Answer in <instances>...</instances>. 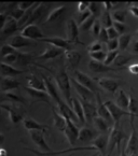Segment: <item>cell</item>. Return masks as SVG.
<instances>
[{
  "mask_svg": "<svg viewBox=\"0 0 138 156\" xmlns=\"http://www.w3.org/2000/svg\"><path fill=\"white\" fill-rule=\"evenodd\" d=\"M29 136H30V138H31L32 142L39 147L41 152L34 151V150L30 149V147H25V150L32 152V153L36 154V155H38V156H49L52 152H53L52 151V149H50V147L48 145V143H46L45 138H44V136H43V131L30 130Z\"/></svg>",
  "mask_w": 138,
  "mask_h": 156,
  "instance_id": "cell-1",
  "label": "cell"
},
{
  "mask_svg": "<svg viewBox=\"0 0 138 156\" xmlns=\"http://www.w3.org/2000/svg\"><path fill=\"white\" fill-rule=\"evenodd\" d=\"M55 81H56V84H57V87L58 90H60L62 93L63 97L65 98L67 103L69 105H71V95H70V78L69 76L67 74V72L65 71V69L62 68L58 71V73L55 76Z\"/></svg>",
  "mask_w": 138,
  "mask_h": 156,
  "instance_id": "cell-2",
  "label": "cell"
},
{
  "mask_svg": "<svg viewBox=\"0 0 138 156\" xmlns=\"http://www.w3.org/2000/svg\"><path fill=\"white\" fill-rule=\"evenodd\" d=\"M125 138V133L122 127L120 126V123H114L110 130L109 135V145H108V155L110 156L111 152L114 150L115 147L121 145V142Z\"/></svg>",
  "mask_w": 138,
  "mask_h": 156,
  "instance_id": "cell-3",
  "label": "cell"
},
{
  "mask_svg": "<svg viewBox=\"0 0 138 156\" xmlns=\"http://www.w3.org/2000/svg\"><path fill=\"white\" fill-rule=\"evenodd\" d=\"M134 117L131 116V126H132V133L129 138V141H127V144L125 147V153L127 156H135L138 153V136L136 133L135 125H134Z\"/></svg>",
  "mask_w": 138,
  "mask_h": 156,
  "instance_id": "cell-4",
  "label": "cell"
},
{
  "mask_svg": "<svg viewBox=\"0 0 138 156\" xmlns=\"http://www.w3.org/2000/svg\"><path fill=\"white\" fill-rule=\"evenodd\" d=\"M21 36H23L24 38L29 40H40L46 38L43 34V32L40 30V28L38 27L36 24H31V25L25 26L23 29L21 30Z\"/></svg>",
  "mask_w": 138,
  "mask_h": 156,
  "instance_id": "cell-5",
  "label": "cell"
},
{
  "mask_svg": "<svg viewBox=\"0 0 138 156\" xmlns=\"http://www.w3.org/2000/svg\"><path fill=\"white\" fill-rule=\"evenodd\" d=\"M106 106L107 108H108L109 112H110L111 116H112V119L114 123H120V119H122V116H124V115H127V116H134L133 114H132L129 111H125L123 110L122 108H120L119 106H118L115 102H112L111 100H108L106 101Z\"/></svg>",
  "mask_w": 138,
  "mask_h": 156,
  "instance_id": "cell-6",
  "label": "cell"
},
{
  "mask_svg": "<svg viewBox=\"0 0 138 156\" xmlns=\"http://www.w3.org/2000/svg\"><path fill=\"white\" fill-rule=\"evenodd\" d=\"M79 28L78 23L74 19H70L66 23V34L67 41L70 43H79Z\"/></svg>",
  "mask_w": 138,
  "mask_h": 156,
  "instance_id": "cell-7",
  "label": "cell"
},
{
  "mask_svg": "<svg viewBox=\"0 0 138 156\" xmlns=\"http://www.w3.org/2000/svg\"><path fill=\"white\" fill-rule=\"evenodd\" d=\"M72 76H74V79L76 81H78L81 85L85 86V87H88L89 90H91L92 92L94 93H97V90H96V84L94 83V81L91 79V76H89L86 73L84 72L80 71V70H74L72 72Z\"/></svg>",
  "mask_w": 138,
  "mask_h": 156,
  "instance_id": "cell-8",
  "label": "cell"
},
{
  "mask_svg": "<svg viewBox=\"0 0 138 156\" xmlns=\"http://www.w3.org/2000/svg\"><path fill=\"white\" fill-rule=\"evenodd\" d=\"M64 133H65V136H66L69 144L74 145L79 139V133H80V130H79L78 127L76 126V124L72 122L71 119H67L66 128H65V130H64Z\"/></svg>",
  "mask_w": 138,
  "mask_h": 156,
  "instance_id": "cell-9",
  "label": "cell"
},
{
  "mask_svg": "<svg viewBox=\"0 0 138 156\" xmlns=\"http://www.w3.org/2000/svg\"><path fill=\"white\" fill-rule=\"evenodd\" d=\"M95 101H96V107H97V115L103 117V119H105L106 121H108V122L113 126L114 122H113L112 116H111L110 112H109L108 108H107L106 103L101 100V97H100V95H99V93H96Z\"/></svg>",
  "mask_w": 138,
  "mask_h": 156,
  "instance_id": "cell-10",
  "label": "cell"
},
{
  "mask_svg": "<svg viewBox=\"0 0 138 156\" xmlns=\"http://www.w3.org/2000/svg\"><path fill=\"white\" fill-rule=\"evenodd\" d=\"M82 103V107H83V110H84V115H85V121L88 123H91L92 124L94 122V119L97 115V107L96 105L92 103L91 101L88 100H84L82 98H79Z\"/></svg>",
  "mask_w": 138,
  "mask_h": 156,
  "instance_id": "cell-11",
  "label": "cell"
},
{
  "mask_svg": "<svg viewBox=\"0 0 138 156\" xmlns=\"http://www.w3.org/2000/svg\"><path fill=\"white\" fill-rule=\"evenodd\" d=\"M70 81H71V84L74 86V88L76 90V92L78 93V95L80 96V98L84 99V100L91 101L93 98L95 97V93L92 92L91 90H89L88 87H85L83 85H81L78 81H76L74 78H70Z\"/></svg>",
  "mask_w": 138,
  "mask_h": 156,
  "instance_id": "cell-12",
  "label": "cell"
},
{
  "mask_svg": "<svg viewBox=\"0 0 138 156\" xmlns=\"http://www.w3.org/2000/svg\"><path fill=\"white\" fill-rule=\"evenodd\" d=\"M57 108H58V111L60 113L67 119H71L72 122L76 124V123H80L79 121L78 116L76 115V113L74 112L72 108L68 106V103L64 100H60V102H57Z\"/></svg>",
  "mask_w": 138,
  "mask_h": 156,
  "instance_id": "cell-13",
  "label": "cell"
},
{
  "mask_svg": "<svg viewBox=\"0 0 138 156\" xmlns=\"http://www.w3.org/2000/svg\"><path fill=\"white\" fill-rule=\"evenodd\" d=\"M93 147H96V150L101 154L103 156H106L107 152H108V145H109V136L101 133V135L97 136V138L92 142Z\"/></svg>",
  "mask_w": 138,
  "mask_h": 156,
  "instance_id": "cell-14",
  "label": "cell"
},
{
  "mask_svg": "<svg viewBox=\"0 0 138 156\" xmlns=\"http://www.w3.org/2000/svg\"><path fill=\"white\" fill-rule=\"evenodd\" d=\"M97 133L98 131L96 129H92L91 127H82L80 129V133H79V139L78 141L81 143H90L93 142L97 138Z\"/></svg>",
  "mask_w": 138,
  "mask_h": 156,
  "instance_id": "cell-15",
  "label": "cell"
},
{
  "mask_svg": "<svg viewBox=\"0 0 138 156\" xmlns=\"http://www.w3.org/2000/svg\"><path fill=\"white\" fill-rule=\"evenodd\" d=\"M97 83L99 84L100 87H103V90H106L107 92L112 93L114 94L115 92H118L120 86V83L118 81L113 80L110 78H99L97 79Z\"/></svg>",
  "mask_w": 138,
  "mask_h": 156,
  "instance_id": "cell-16",
  "label": "cell"
},
{
  "mask_svg": "<svg viewBox=\"0 0 138 156\" xmlns=\"http://www.w3.org/2000/svg\"><path fill=\"white\" fill-rule=\"evenodd\" d=\"M65 52H66V51L56 48V46L48 45V48H45V51H44L42 54H40L39 56H37V58L38 59H43V60L54 59V58H56L57 56H60L62 54H64Z\"/></svg>",
  "mask_w": 138,
  "mask_h": 156,
  "instance_id": "cell-17",
  "label": "cell"
},
{
  "mask_svg": "<svg viewBox=\"0 0 138 156\" xmlns=\"http://www.w3.org/2000/svg\"><path fill=\"white\" fill-rule=\"evenodd\" d=\"M65 59L68 62L69 67L74 71V70H77L76 68L78 67V65L80 64L81 54L79 53L78 51H74V50L66 51V52H65Z\"/></svg>",
  "mask_w": 138,
  "mask_h": 156,
  "instance_id": "cell-18",
  "label": "cell"
},
{
  "mask_svg": "<svg viewBox=\"0 0 138 156\" xmlns=\"http://www.w3.org/2000/svg\"><path fill=\"white\" fill-rule=\"evenodd\" d=\"M89 69L92 72H96V73H103V72H109V71H117V68H112L110 66H107L103 62H96V60L91 59L89 62Z\"/></svg>",
  "mask_w": 138,
  "mask_h": 156,
  "instance_id": "cell-19",
  "label": "cell"
},
{
  "mask_svg": "<svg viewBox=\"0 0 138 156\" xmlns=\"http://www.w3.org/2000/svg\"><path fill=\"white\" fill-rule=\"evenodd\" d=\"M23 125H24V127H25V129H27L28 131H30V130H40V131H43V133H45L46 129H49L48 125L40 124L39 122L34 121V119H31V117H24Z\"/></svg>",
  "mask_w": 138,
  "mask_h": 156,
  "instance_id": "cell-20",
  "label": "cell"
},
{
  "mask_svg": "<svg viewBox=\"0 0 138 156\" xmlns=\"http://www.w3.org/2000/svg\"><path fill=\"white\" fill-rule=\"evenodd\" d=\"M44 43H48L49 45L56 46L58 48H62L64 51H69V42L67 40L60 37H46L41 40Z\"/></svg>",
  "mask_w": 138,
  "mask_h": 156,
  "instance_id": "cell-21",
  "label": "cell"
},
{
  "mask_svg": "<svg viewBox=\"0 0 138 156\" xmlns=\"http://www.w3.org/2000/svg\"><path fill=\"white\" fill-rule=\"evenodd\" d=\"M51 110H52V115H53V123L55 125V127L58 130L63 131L64 133L65 128H66V124H67V119L63 116L60 113V111L55 108L54 106H51Z\"/></svg>",
  "mask_w": 138,
  "mask_h": 156,
  "instance_id": "cell-22",
  "label": "cell"
},
{
  "mask_svg": "<svg viewBox=\"0 0 138 156\" xmlns=\"http://www.w3.org/2000/svg\"><path fill=\"white\" fill-rule=\"evenodd\" d=\"M129 100H131V95H127L123 90L119 88L117 92V96H115V103L120 108H122L123 110L127 111L129 107Z\"/></svg>",
  "mask_w": 138,
  "mask_h": 156,
  "instance_id": "cell-23",
  "label": "cell"
},
{
  "mask_svg": "<svg viewBox=\"0 0 138 156\" xmlns=\"http://www.w3.org/2000/svg\"><path fill=\"white\" fill-rule=\"evenodd\" d=\"M20 86V82L16 80L15 78H10V76H5V78L1 79V83H0V88L2 93H9L10 90H15Z\"/></svg>",
  "mask_w": 138,
  "mask_h": 156,
  "instance_id": "cell-24",
  "label": "cell"
},
{
  "mask_svg": "<svg viewBox=\"0 0 138 156\" xmlns=\"http://www.w3.org/2000/svg\"><path fill=\"white\" fill-rule=\"evenodd\" d=\"M9 44L11 46H13L15 50L19 51L20 48H25V46L34 45V42H32V40H29V39H26V38H24L23 36H21V34H17V36H14V37H12V39L10 40Z\"/></svg>",
  "mask_w": 138,
  "mask_h": 156,
  "instance_id": "cell-25",
  "label": "cell"
},
{
  "mask_svg": "<svg viewBox=\"0 0 138 156\" xmlns=\"http://www.w3.org/2000/svg\"><path fill=\"white\" fill-rule=\"evenodd\" d=\"M26 92L28 93V95H29L32 99H34V101H43V102L51 105V102H50L51 97L46 92L32 90V88H29V87H26ZM51 106H52V105H51Z\"/></svg>",
  "mask_w": 138,
  "mask_h": 156,
  "instance_id": "cell-26",
  "label": "cell"
},
{
  "mask_svg": "<svg viewBox=\"0 0 138 156\" xmlns=\"http://www.w3.org/2000/svg\"><path fill=\"white\" fill-rule=\"evenodd\" d=\"M41 76H42V80H43L44 84H45L46 93H48V94L50 95V97L52 99H53V100L55 101L56 103L60 102V101L62 100V99H60V96H58L57 90L55 88V86H54V84L52 83V81L50 80V78L45 76L44 74H41Z\"/></svg>",
  "mask_w": 138,
  "mask_h": 156,
  "instance_id": "cell-27",
  "label": "cell"
},
{
  "mask_svg": "<svg viewBox=\"0 0 138 156\" xmlns=\"http://www.w3.org/2000/svg\"><path fill=\"white\" fill-rule=\"evenodd\" d=\"M0 107H1V109H3V110L8 111L10 121H11L14 125H17V124H20V123H23L24 117L22 116V114H20V113L17 112L14 108H12V107H10L9 105L3 103V102L1 103V106Z\"/></svg>",
  "mask_w": 138,
  "mask_h": 156,
  "instance_id": "cell-28",
  "label": "cell"
},
{
  "mask_svg": "<svg viewBox=\"0 0 138 156\" xmlns=\"http://www.w3.org/2000/svg\"><path fill=\"white\" fill-rule=\"evenodd\" d=\"M17 29H19V22L16 21V20L12 19L11 16H9L7 23L1 28V34H2L3 37H5V36H11L12 34L17 31Z\"/></svg>",
  "mask_w": 138,
  "mask_h": 156,
  "instance_id": "cell-29",
  "label": "cell"
},
{
  "mask_svg": "<svg viewBox=\"0 0 138 156\" xmlns=\"http://www.w3.org/2000/svg\"><path fill=\"white\" fill-rule=\"evenodd\" d=\"M71 108L74 110V112L76 113V115L78 116L79 121H80L81 124H84L85 123V115H84V110H83L82 103H81L80 99L76 98V97H72L71 99Z\"/></svg>",
  "mask_w": 138,
  "mask_h": 156,
  "instance_id": "cell-30",
  "label": "cell"
},
{
  "mask_svg": "<svg viewBox=\"0 0 138 156\" xmlns=\"http://www.w3.org/2000/svg\"><path fill=\"white\" fill-rule=\"evenodd\" d=\"M93 124H94L95 129L100 133H107L110 130V128H112V125H111L108 121H106V119L100 116L95 117Z\"/></svg>",
  "mask_w": 138,
  "mask_h": 156,
  "instance_id": "cell-31",
  "label": "cell"
},
{
  "mask_svg": "<svg viewBox=\"0 0 138 156\" xmlns=\"http://www.w3.org/2000/svg\"><path fill=\"white\" fill-rule=\"evenodd\" d=\"M27 87L32 88V90H43V92H46L45 84H44L43 80H42V79H39L38 76H34V74H31V76L28 78V80H27Z\"/></svg>",
  "mask_w": 138,
  "mask_h": 156,
  "instance_id": "cell-32",
  "label": "cell"
},
{
  "mask_svg": "<svg viewBox=\"0 0 138 156\" xmlns=\"http://www.w3.org/2000/svg\"><path fill=\"white\" fill-rule=\"evenodd\" d=\"M0 68H1V76H2V78H5V76L14 78V76L23 73V71L19 70V69L14 68V67H12L11 65L5 64V62H1Z\"/></svg>",
  "mask_w": 138,
  "mask_h": 156,
  "instance_id": "cell-33",
  "label": "cell"
},
{
  "mask_svg": "<svg viewBox=\"0 0 138 156\" xmlns=\"http://www.w3.org/2000/svg\"><path fill=\"white\" fill-rule=\"evenodd\" d=\"M65 11H66V7L65 5H60V7L55 8V9H53L52 11L49 13L48 17H46V21L45 23H51V22H56L58 19H60V16L63 15V14L65 13Z\"/></svg>",
  "mask_w": 138,
  "mask_h": 156,
  "instance_id": "cell-34",
  "label": "cell"
},
{
  "mask_svg": "<svg viewBox=\"0 0 138 156\" xmlns=\"http://www.w3.org/2000/svg\"><path fill=\"white\" fill-rule=\"evenodd\" d=\"M113 20L112 16H111L110 12L109 11H105L100 16V23L103 25V28H110L113 26Z\"/></svg>",
  "mask_w": 138,
  "mask_h": 156,
  "instance_id": "cell-35",
  "label": "cell"
},
{
  "mask_svg": "<svg viewBox=\"0 0 138 156\" xmlns=\"http://www.w3.org/2000/svg\"><path fill=\"white\" fill-rule=\"evenodd\" d=\"M2 101L5 100V99H7V100L9 101H13V102H20V103H24L25 105L26 103V100L23 98V97H21L20 95H15L13 94V93H2Z\"/></svg>",
  "mask_w": 138,
  "mask_h": 156,
  "instance_id": "cell-36",
  "label": "cell"
},
{
  "mask_svg": "<svg viewBox=\"0 0 138 156\" xmlns=\"http://www.w3.org/2000/svg\"><path fill=\"white\" fill-rule=\"evenodd\" d=\"M119 48L120 50H126L127 46L129 45V42L132 41V34H124L119 37Z\"/></svg>",
  "mask_w": 138,
  "mask_h": 156,
  "instance_id": "cell-37",
  "label": "cell"
},
{
  "mask_svg": "<svg viewBox=\"0 0 138 156\" xmlns=\"http://www.w3.org/2000/svg\"><path fill=\"white\" fill-rule=\"evenodd\" d=\"M20 53L19 51L15 50L13 46H11L10 44H5V45L1 46V50H0V55H1V58L5 57V56H8L10 54H17Z\"/></svg>",
  "mask_w": 138,
  "mask_h": 156,
  "instance_id": "cell-38",
  "label": "cell"
},
{
  "mask_svg": "<svg viewBox=\"0 0 138 156\" xmlns=\"http://www.w3.org/2000/svg\"><path fill=\"white\" fill-rule=\"evenodd\" d=\"M112 17L114 22H119V23H123L125 22V17H126V11L123 10H117L112 13Z\"/></svg>",
  "mask_w": 138,
  "mask_h": 156,
  "instance_id": "cell-39",
  "label": "cell"
},
{
  "mask_svg": "<svg viewBox=\"0 0 138 156\" xmlns=\"http://www.w3.org/2000/svg\"><path fill=\"white\" fill-rule=\"evenodd\" d=\"M95 16H91L90 19H88L85 22H83L82 24L80 25V29L81 30H83V31H88V30H90V29H92L93 28V25H94V23H95Z\"/></svg>",
  "mask_w": 138,
  "mask_h": 156,
  "instance_id": "cell-40",
  "label": "cell"
},
{
  "mask_svg": "<svg viewBox=\"0 0 138 156\" xmlns=\"http://www.w3.org/2000/svg\"><path fill=\"white\" fill-rule=\"evenodd\" d=\"M21 53L17 54H10L8 56H5V57L1 58V62H5V64L11 65V64H17L16 62H19V56Z\"/></svg>",
  "mask_w": 138,
  "mask_h": 156,
  "instance_id": "cell-41",
  "label": "cell"
},
{
  "mask_svg": "<svg viewBox=\"0 0 138 156\" xmlns=\"http://www.w3.org/2000/svg\"><path fill=\"white\" fill-rule=\"evenodd\" d=\"M24 14H25V11H23L22 9H20L19 7H16V8H14V9L11 10L9 16H11L12 19L16 20V21H20V20L24 16Z\"/></svg>",
  "mask_w": 138,
  "mask_h": 156,
  "instance_id": "cell-42",
  "label": "cell"
},
{
  "mask_svg": "<svg viewBox=\"0 0 138 156\" xmlns=\"http://www.w3.org/2000/svg\"><path fill=\"white\" fill-rule=\"evenodd\" d=\"M129 59H131V57H129V56H125V55H123V54H119L118 57L115 58V60H114L113 64H114L117 67H121V68H123V66H124L126 62H129Z\"/></svg>",
  "mask_w": 138,
  "mask_h": 156,
  "instance_id": "cell-43",
  "label": "cell"
},
{
  "mask_svg": "<svg viewBox=\"0 0 138 156\" xmlns=\"http://www.w3.org/2000/svg\"><path fill=\"white\" fill-rule=\"evenodd\" d=\"M118 55H119V52H118V50L108 52V53H107V56H106V59H105V62H103V64L107 65V66H109L110 64L114 62V60H115V58L118 57Z\"/></svg>",
  "mask_w": 138,
  "mask_h": 156,
  "instance_id": "cell-44",
  "label": "cell"
},
{
  "mask_svg": "<svg viewBox=\"0 0 138 156\" xmlns=\"http://www.w3.org/2000/svg\"><path fill=\"white\" fill-rule=\"evenodd\" d=\"M90 56L93 60H96V62H105L106 59L107 53H105L103 51H99V52H95V53H90Z\"/></svg>",
  "mask_w": 138,
  "mask_h": 156,
  "instance_id": "cell-45",
  "label": "cell"
},
{
  "mask_svg": "<svg viewBox=\"0 0 138 156\" xmlns=\"http://www.w3.org/2000/svg\"><path fill=\"white\" fill-rule=\"evenodd\" d=\"M89 53H95V52H99L103 51V43L100 41H94L89 45L88 48Z\"/></svg>",
  "mask_w": 138,
  "mask_h": 156,
  "instance_id": "cell-46",
  "label": "cell"
},
{
  "mask_svg": "<svg viewBox=\"0 0 138 156\" xmlns=\"http://www.w3.org/2000/svg\"><path fill=\"white\" fill-rule=\"evenodd\" d=\"M98 39L101 43H106V44L110 41L109 36H108V31H107V28H103V27L101 28L100 34H99V36H98Z\"/></svg>",
  "mask_w": 138,
  "mask_h": 156,
  "instance_id": "cell-47",
  "label": "cell"
},
{
  "mask_svg": "<svg viewBox=\"0 0 138 156\" xmlns=\"http://www.w3.org/2000/svg\"><path fill=\"white\" fill-rule=\"evenodd\" d=\"M89 11L91 12L93 16H97L100 13V9L97 2H90V7H89Z\"/></svg>",
  "mask_w": 138,
  "mask_h": 156,
  "instance_id": "cell-48",
  "label": "cell"
},
{
  "mask_svg": "<svg viewBox=\"0 0 138 156\" xmlns=\"http://www.w3.org/2000/svg\"><path fill=\"white\" fill-rule=\"evenodd\" d=\"M91 16H92V14H91V12L89 11H85V12H81V13H78V23L82 24L83 22H85L88 19H90Z\"/></svg>",
  "mask_w": 138,
  "mask_h": 156,
  "instance_id": "cell-49",
  "label": "cell"
},
{
  "mask_svg": "<svg viewBox=\"0 0 138 156\" xmlns=\"http://www.w3.org/2000/svg\"><path fill=\"white\" fill-rule=\"evenodd\" d=\"M113 28L117 30L118 32L120 34V36L124 34L125 29H126V26L124 25L123 23H119V22H113Z\"/></svg>",
  "mask_w": 138,
  "mask_h": 156,
  "instance_id": "cell-50",
  "label": "cell"
},
{
  "mask_svg": "<svg viewBox=\"0 0 138 156\" xmlns=\"http://www.w3.org/2000/svg\"><path fill=\"white\" fill-rule=\"evenodd\" d=\"M107 48H108L109 52L111 51H117L119 48V40L114 39V40H110V41L107 43Z\"/></svg>",
  "mask_w": 138,
  "mask_h": 156,
  "instance_id": "cell-51",
  "label": "cell"
},
{
  "mask_svg": "<svg viewBox=\"0 0 138 156\" xmlns=\"http://www.w3.org/2000/svg\"><path fill=\"white\" fill-rule=\"evenodd\" d=\"M107 31H108V36H109V39H110V40L119 39L120 34L114 29V28H113V26H112V27H110V28H107Z\"/></svg>",
  "mask_w": 138,
  "mask_h": 156,
  "instance_id": "cell-52",
  "label": "cell"
},
{
  "mask_svg": "<svg viewBox=\"0 0 138 156\" xmlns=\"http://www.w3.org/2000/svg\"><path fill=\"white\" fill-rule=\"evenodd\" d=\"M89 7H90V2H85V1H80V2H78V5H77V9H78V13H81V12L88 11Z\"/></svg>",
  "mask_w": 138,
  "mask_h": 156,
  "instance_id": "cell-53",
  "label": "cell"
},
{
  "mask_svg": "<svg viewBox=\"0 0 138 156\" xmlns=\"http://www.w3.org/2000/svg\"><path fill=\"white\" fill-rule=\"evenodd\" d=\"M34 5H36V3L32 2V1H26V2H20L19 5H17V7H19L20 9L23 10V11H27V10H29L30 8L34 7Z\"/></svg>",
  "mask_w": 138,
  "mask_h": 156,
  "instance_id": "cell-54",
  "label": "cell"
},
{
  "mask_svg": "<svg viewBox=\"0 0 138 156\" xmlns=\"http://www.w3.org/2000/svg\"><path fill=\"white\" fill-rule=\"evenodd\" d=\"M101 28H103V27H101V23H100V21H98V20H96V21H95V23H94V25H93V28H92L93 34H94L95 36H97V37H98L99 34H100Z\"/></svg>",
  "mask_w": 138,
  "mask_h": 156,
  "instance_id": "cell-55",
  "label": "cell"
},
{
  "mask_svg": "<svg viewBox=\"0 0 138 156\" xmlns=\"http://www.w3.org/2000/svg\"><path fill=\"white\" fill-rule=\"evenodd\" d=\"M129 71L131 72L132 74H138V64H132L129 66Z\"/></svg>",
  "mask_w": 138,
  "mask_h": 156,
  "instance_id": "cell-56",
  "label": "cell"
},
{
  "mask_svg": "<svg viewBox=\"0 0 138 156\" xmlns=\"http://www.w3.org/2000/svg\"><path fill=\"white\" fill-rule=\"evenodd\" d=\"M103 8H105V11H110L113 8V3L110 2V1H103Z\"/></svg>",
  "mask_w": 138,
  "mask_h": 156,
  "instance_id": "cell-57",
  "label": "cell"
},
{
  "mask_svg": "<svg viewBox=\"0 0 138 156\" xmlns=\"http://www.w3.org/2000/svg\"><path fill=\"white\" fill-rule=\"evenodd\" d=\"M129 12H131L135 17H138V5H132V7L129 8Z\"/></svg>",
  "mask_w": 138,
  "mask_h": 156,
  "instance_id": "cell-58",
  "label": "cell"
},
{
  "mask_svg": "<svg viewBox=\"0 0 138 156\" xmlns=\"http://www.w3.org/2000/svg\"><path fill=\"white\" fill-rule=\"evenodd\" d=\"M118 150H119V156H127L126 153H125V149L121 147V145L118 147Z\"/></svg>",
  "mask_w": 138,
  "mask_h": 156,
  "instance_id": "cell-59",
  "label": "cell"
},
{
  "mask_svg": "<svg viewBox=\"0 0 138 156\" xmlns=\"http://www.w3.org/2000/svg\"><path fill=\"white\" fill-rule=\"evenodd\" d=\"M133 50H134V52H135V53H138V41L134 42V48H133Z\"/></svg>",
  "mask_w": 138,
  "mask_h": 156,
  "instance_id": "cell-60",
  "label": "cell"
},
{
  "mask_svg": "<svg viewBox=\"0 0 138 156\" xmlns=\"http://www.w3.org/2000/svg\"><path fill=\"white\" fill-rule=\"evenodd\" d=\"M5 154H7V153H5V150H2V156H5Z\"/></svg>",
  "mask_w": 138,
  "mask_h": 156,
  "instance_id": "cell-61",
  "label": "cell"
},
{
  "mask_svg": "<svg viewBox=\"0 0 138 156\" xmlns=\"http://www.w3.org/2000/svg\"><path fill=\"white\" fill-rule=\"evenodd\" d=\"M91 156H96V155H91Z\"/></svg>",
  "mask_w": 138,
  "mask_h": 156,
  "instance_id": "cell-62",
  "label": "cell"
},
{
  "mask_svg": "<svg viewBox=\"0 0 138 156\" xmlns=\"http://www.w3.org/2000/svg\"><path fill=\"white\" fill-rule=\"evenodd\" d=\"M137 36H138V31H137Z\"/></svg>",
  "mask_w": 138,
  "mask_h": 156,
  "instance_id": "cell-63",
  "label": "cell"
},
{
  "mask_svg": "<svg viewBox=\"0 0 138 156\" xmlns=\"http://www.w3.org/2000/svg\"><path fill=\"white\" fill-rule=\"evenodd\" d=\"M107 156H109V155H107Z\"/></svg>",
  "mask_w": 138,
  "mask_h": 156,
  "instance_id": "cell-64",
  "label": "cell"
}]
</instances>
